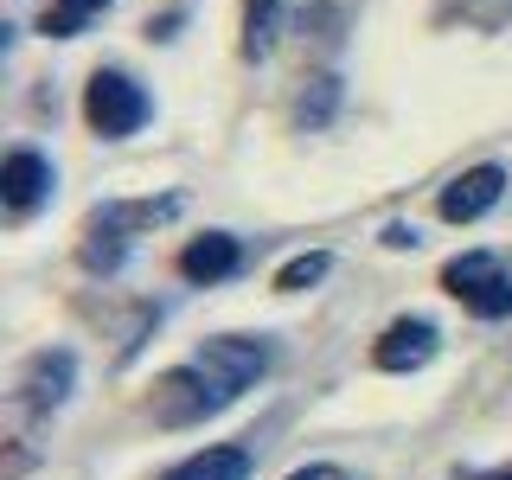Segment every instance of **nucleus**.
<instances>
[{
	"label": "nucleus",
	"instance_id": "nucleus-1",
	"mask_svg": "<svg viewBox=\"0 0 512 480\" xmlns=\"http://www.w3.org/2000/svg\"><path fill=\"white\" fill-rule=\"evenodd\" d=\"M269 365H276V346H269L263 333H256V340L250 333H218V340H205L186 365H173V372L154 384V410H160L167 429L205 423V416L231 410Z\"/></svg>",
	"mask_w": 512,
	"mask_h": 480
},
{
	"label": "nucleus",
	"instance_id": "nucleus-2",
	"mask_svg": "<svg viewBox=\"0 0 512 480\" xmlns=\"http://www.w3.org/2000/svg\"><path fill=\"white\" fill-rule=\"evenodd\" d=\"M442 288L480 320H506L512 314V276L500 269L493 250H468V256H448L442 263Z\"/></svg>",
	"mask_w": 512,
	"mask_h": 480
},
{
	"label": "nucleus",
	"instance_id": "nucleus-3",
	"mask_svg": "<svg viewBox=\"0 0 512 480\" xmlns=\"http://www.w3.org/2000/svg\"><path fill=\"white\" fill-rule=\"evenodd\" d=\"M148 116H154V103H148V90H141L128 71H96L84 84V122L103 141H128Z\"/></svg>",
	"mask_w": 512,
	"mask_h": 480
},
{
	"label": "nucleus",
	"instance_id": "nucleus-4",
	"mask_svg": "<svg viewBox=\"0 0 512 480\" xmlns=\"http://www.w3.org/2000/svg\"><path fill=\"white\" fill-rule=\"evenodd\" d=\"M436 352H442V327L423 320V314H404V320H391V327L378 333L372 365H378V372H423Z\"/></svg>",
	"mask_w": 512,
	"mask_h": 480
},
{
	"label": "nucleus",
	"instance_id": "nucleus-5",
	"mask_svg": "<svg viewBox=\"0 0 512 480\" xmlns=\"http://www.w3.org/2000/svg\"><path fill=\"white\" fill-rule=\"evenodd\" d=\"M506 199V167H468L461 180H448L442 186V199H436V212L448 218V224H474V218H487L493 205Z\"/></svg>",
	"mask_w": 512,
	"mask_h": 480
},
{
	"label": "nucleus",
	"instance_id": "nucleus-6",
	"mask_svg": "<svg viewBox=\"0 0 512 480\" xmlns=\"http://www.w3.org/2000/svg\"><path fill=\"white\" fill-rule=\"evenodd\" d=\"M71 384H77V359L71 352H32V365H26V378H20V391H26V410H39V416H52L64 397H71Z\"/></svg>",
	"mask_w": 512,
	"mask_h": 480
},
{
	"label": "nucleus",
	"instance_id": "nucleus-7",
	"mask_svg": "<svg viewBox=\"0 0 512 480\" xmlns=\"http://www.w3.org/2000/svg\"><path fill=\"white\" fill-rule=\"evenodd\" d=\"M237 269H244V244H237L231 231H205V237H192L180 250V276L186 282H224V276H237Z\"/></svg>",
	"mask_w": 512,
	"mask_h": 480
},
{
	"label": "nucleus",
	"instance_id": "nucleus-8",
	"mask_svg": "<svg viewBox=\"0 0 512 480\" xmlns=\"http://www.w3.org/2000/svg\"><path fill=\"white\" fill-rule=\"evenodd\" d=\"M45 192H52V160L32 154V148H13L7 167H0V199H7V212H32Z\"/></svg>",
	"mask_w": 512,
	"mask_h": 480
},
{
	"label": "nucleus",
	"instance_id": "nucleus-9",
	"mask_svg": "<svg viewBox=\"0 0 512 480\" xmlns=\"http://www.w3.org/2000/svg\"><path fill=\"white\" fill-rule=\"evenodd\" d=\"M167 480H250V455L244 448H199L180 468H167Z\"/></svg>",
	"mask_w": 512,
	"mask_h": 480
},
{
	"label": "nucleus",
	"instance_id": "nucleus-10",
	"mask_svg": "<svg viewBox=\"0 0 512 480\" xmlns=\"http://www.w3.org/2000/svg\"><path fill=\"white\" fill-rule=\"evenodd\" d=\"M282 13H288V0H244V58H250V64L276 52Z\"/></svg>",
	"mask_w": 512,
	"mask_h": 480
},
{
	"label": "nucleus",
	"instance_id": "nucleus-11",
	"mask_svg": "<svg viewBox=\"0 0 512 480\" xmlns=\"http://www.w3.org/2000/svg\"><path fill=\"white\" fill-rule=\"evenodd\" d=\"M122 256H128V237H122V224H109V218H90V231H84V250H77V263L96 269V276H116L122 269Z\"/></svg>",
	"mask_w": 512,
	"mask_h": 480
},
{
	"label": "nucleus",
	"instance_id": "nucleus-12",
	"mask_svg": "<svg viewBox=\"0 0 512 480\" xmlns=\"http://www.w3.org/2000/svg\"><path fill=\"white\" fill-rule=\"evenodd\" d=\"M103 7L109 0H52V7H45V32H52V39H77Z\"/></svg>",
	"mask_w": 512,
	"mask_h": 480
},
{
	"label": "nucleus",
	"instance_id": "nucleus-13",
	"mask_svg": "<svg viewBox=\"0 0 512 480\" xmlns=\"http://www.w3.org/2000/svg\"><path fill=\"white\" fill-rule=\"evenodd\" d=\"M327 269H333V256L327 250H308V256H295V263L276 276V288H282V295H308L314 282H327Z\"/></svg>",
	"mask_w": 512,
	"mask_h": 480
},
{
	"label": "nucleus",
	"instance_id": "nucleus-14",
	"mask_svg": "<svg viewBox=\"0 0 512 480\" xmlns=\"http://www.w3.org/2000/svg\"><path fill=\"white\" fill-rule=\"evenodd\" d=\"M333 103H340V77H314V103L301 96V122H308V128H320V122L333 116Z\"/></svg>",
	"mask_w": 512,
	"mask_h": 480
},
{
	"label": "nucleus",
	"instance_id": "nucleus-15",
	"mask_svg": "<svg viewBox=\"0 0 512 480\" xmlns=\"http://www.w3.org/2000/svg\"><path fill=\"white\" fill-rule=\"evenodd\" d=\"M384 244H391V250H416L423 237H416V224H391V231H384Z\"/></svg>",
	"mask_w": 512,
	"mask_h": 480
},
{
	"label": "nucleus",
	"instance_id": "nucleus-16",
	"mask_svg": "<svg viewBox=\"0 0 512 480\" xmlns=\"http://www.w3.org/2000/svg\"><path fill=\"white\" fill-rule=\"evenodd\" d=\"M288 480H346V468H333V461H314V468H295Z\"/></svg>",
	"mask_w": 512,
	"mask_h": 480
},
{
	"label": "nucleus",
	"instance_id": "nucleus-17",
	"mask_svg": "<svg viewBox=\"0 0 512 480\" xmlns=\"http://www.w3.org/2000/svg\"><path fill=\"white\" fill-rule=\"evenodd\" d=\"M487 480H512V468H500V474H487Z\"/></svg>",
	"mask_w": 512,
	"mask_h": 480
}]
</instances>
